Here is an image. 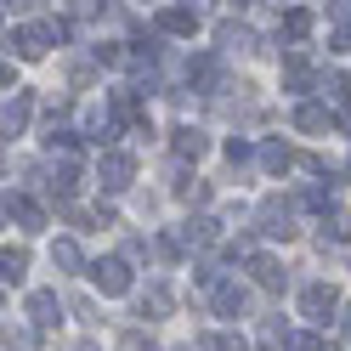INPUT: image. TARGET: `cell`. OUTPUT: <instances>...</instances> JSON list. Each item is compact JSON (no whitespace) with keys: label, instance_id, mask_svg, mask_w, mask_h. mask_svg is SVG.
<instances>
[{"label":"cell","instance_id":"6da1fadb","mask_svg":"<svg viewBox=\"0 0 351 351\" xmlns=\"http://www.w3.org/2000/svg\"><path fill=\"white\" fill-rule=\"evenodd\" d=\"M335 306H340L335 283H306V289H300V317H312V323H328V317H335Z\"/></svg>","mask_w":351,"mask_h":351},{"label":"cell","instance_id":"7a4b0ae2","mask_svg":"<svg viewBox=\"0 0 351 351\" xmlns=\"http://www.w3.org/2000/svg\"><path fill=\"white\" fill-rule=\"evenodd\" d=\"M130 176H136L130 153H102V165H97V182H102V193H125V187H130Z\"/></svg>","mask_w":351,"mask_h":351},{"label":"cell","instance_id":"3957f363","mask_svg":"<svg viewBox=\"0 0 351 351\" xmlns=\"http://www.w3.org/2000/svg\"><path fill=\"white\" fill-rule=\"evenodd\" d=\"M261 232H267V238H283V244L295 238V215H289L283 199H267V204H261Z\"/></svg>","mask_w":351,"mask_h":351},{"label":"cell","instance_id":"277c9868","mask_svg":"<svg viewBox=\"0 0 351 351\" xmlns=\"http://www.w3.org/2000/svg\"><path fill=\"white\" fill-rule=\"evenodd\" d=\"M91 283H97L102 295H125V289H130V267H125V261H97V267H91Z\"/></svg>","mask_w":351,"mask_h":351},{"label":"cell","instance_id":"5b68a950","mask_svg":"<svg viewBox=\"0 0 351 351\" xmlns=\"http://www.w3.org/2000/svg\"><path fill=\"white\" fill-rule=\"evenodd\" d=\"M6 221H23V232H40V204L34 199H23V193H6Z\"/></svg>","mask_w":351,"mask_h":351},{"label":"cell","instance_id":"8992f818","mask_svg":"<svg viewBox=\"0 0 351 351\" xmlns=\"http://www.w3.org/2000/svg\"><path fill=\"white\" fill-rule=\"evenodd\" d=\"M244 289H238V283H215V312H221V317H238V312H244Z\"/></svg>","mask_w":351,"mask_h":351},{"label":"cell","instance_id":"52a82bcc","mask_svg":"<svg viewBox=\"0 0 351 351\" xmlns=\"http://www.w3.org/2000/svg\"><path fill=\"white\" fill-rule=\"evenodd\" d=\"M250 272H255L261 289H283V267H278L272 255H255V261H250Z\"/></svg>","mask_w":351,"mask_h":351},{"label":"cell","instance_id":"ba28073f","mask_svg":"<svg viewBox=\"0 0 351 351\" xmlns=\"http://www.w3.org/2000/svg\"><path fill=\"white\" fill-rule=\"evenodd\" d=\"M57 312H62V306H57V295H46V289H40V295H29V317H34L40 328H51V323H57Z\"/></svg>","mask_w":351,"mask_h":351},{"label":"cell","instance_id":"9c48e42d","mask_svg":"<svg viewBox=\"0 0 351 351\" xmlns=\"http://www.w3.org/2000/svg\"><path fill=\"white\" fill-rule=\"evenodd\" d=\"M23 125H29V91H17V97L6 102V136H17Z\"/></svg>","mask_w":351,"mask_h":351},{"label":"cell","instance_id":"30bf717a","mask_svg":"<svg viewBox=\"0 0 351 351\" xmlns=\"http://www.w3.org/2000/svg\"><path fill=\"white\" fill-rule=\"evenodd\" d=\"M204 130H176V153H182V159H204Z\"/></svg>","mask_w":351,"mask_h":351},{"label":"cell","instance_id":"8fae6325","mask_svg":"<svg viewBox=\"0 0 351 351\" xmlns=\"http://www.w3.org/2000/svg\"><path fill=\"white\" fill-rule=\"evenodd\" d=\"M23 272H29V255H23V250H6V255H0V278H6V283H23Z\"/></svg>","mask_w":351,"mask_h":351},{"label":"cell","instance_id":"7c38bea8","mask_svg":"<svg viewBox=\"0 0 351 351\" xmlns=\"http://www.w3.org/2000/svg\"><path fill=\"white\" fill-rule=\"evenodd\" d=\"M51 261H57L62 272H80V244H74V238H57V244H51Z\"/></svg>","mask_w":351,"mask_h":351},{"label":"cell","instance_id":"4fadbf2b","mask_svg":"<svg viewBox=\"0 0 351 351\" xmlns=\"http://www.w3.org/2000/svg\"><path fill=\"white\" fill-rule=\"evenodd\" d=\"M170 312V289H165V283H153V289L142 295V317H165Z\"/></svg>","mask_w":351,"mask_h":351},{"label":"cell","instance_id":"5bb4252c","mask_svg":"<svg viewBox=\"0 0 351 351\" xmlns=\"http://www.w3.org/2000/svg\"><path fill=\"white\" fill-rule=\"evenodd\" d=\"M323 238L346 244V238H351V215H346V210H328V215H323Z\"/></svg>","mask_w":351,"mask_h":351},{"label":"cell","instance_id":"9a60e30c","mask_svg":"<svg viewBox=\"0 0 351 351\" xmlns=\"http://www.w3.org/2000/svg\"><path fill=\"white\" fill-rule=\"evenodd\" d=\"M289 159H295V153L283 147V142H267V147H261V165H267V170H289Z\"/></svg>","mask_w":351,"mask_h":351},{"label":"cell","instance_id":"2e32d148","mask_svg":"<svg viewBox=\"0 0 351 351\" xmlns=\"http://www.w3.org/2000/svg\"><path fill=\"white\" fill-rule=\"evenodd\" d=\"M159 23H165L170 34H193V29H199V17H193V12H165Z\"/></svg>","mask_w":351,"mask_h":351},{"label":"cell","instance_id":"e0dca14e","mask_svg":"<svg viewBox=\"0 0 351 351\" xmlns=\"http://www.w3.org/2000/svg\"><path fill=\"white\" fill-rule=\"evenodd\" d=\"M295 125H300V130H323V125H328V114H323L317 102H306L300 114H295Z\"/></svg>","mask_w":351,"mask_h":351},{"label":"cell","instance_id":"ac0fdd59","mask_svg":"<svg viewBox=\"0 0 351 351\" xmlns=\"http://www.w3.org/2000/svg\"><path fill=\"white\" fill-rule=\"evenodd\" d=\"M204 351H250L238 335H204Z\"/></svg>","mask_w":351,"mask_h":351},{"label":"cell","instance_id":"d6986e66","mask_svg":"<svg viewBox=\"0 0 351 351\" xmlns=\"http://www.w3.org/2000/svg\"><path fill=\"white\" fill-rule=\"evenodd\" d=\"M306 29H312V17H306V12H289V17H283V34H289V40H306Z\"/></svg>","mask_w":351,"mask_h":351},{"label":"cell","instance_id":"ffe728a7","mask_svg":"<svg viewBox=\"0 0 351 351\" xmlns=\"http://www.w3.org/2000/svg\"><path fill=\"white\" fill-rule=\"evenodd\" d=\"M283 351H323V340H317V335H289Z\"/></svg>","mask_w":351,"mask_h":351},{"label":"cell","instance_id":"44dd1931","mask_svg":"<svg viewBox=\"0 0 351 351\" xmlns=\"http://www.w3.org/2000/svg\"><path fill=\"white\" fill-rule=\"evenodd\" d=\"M6 351H34V335H29V328H17V335H6Z\"/></svg>","mask_w":351,"mask_h":351},{"label":"cell","instance_id":"7402d4cb","mask_svg":"<svg viewBox=\"0 0 351 351\" xmlns=\"http://www.w3.org/2000/svg\"><path fill=\"white\" fill-rule=\"evenodd\" d=\"M227 159H232V165H244V159H250V142H238V136H232V142H227Z\"/></svg>","mask_w":351,"mask_h":351},{"label":"cell","instance_id":"603a6c76","mask_svg":"<svg viewBox=\"0 0 351 351\" xmlns=\"http://www.w3.org/2000/svg\"><path fill=\"white\" fill-rule=\"evenodd\" d=\"M340 328H346V335H351V306H346V323H340Z\"/></svg>","mask_w":351,"mask_h":351},{"label":"cell","instance_id":"cb8c5ba5","mask_svg":"<svg viewBox=\"0 0 351 351\" xmlns=\"http://www.w3.org/2000/svg\"><path fill=\"white\" fill-rule=\"evenodd\" d=\"M85 351H97V346H85Z\"/></svg>","mask_w":351,"mask_h":351},{"label":"cell","instance_id":"d4e9b609","mask_svg":"<svg viewBox=\"0 0 351 351\" xmlns=\"http://www.w3.org/2000/svg\"><path fill=\"white\" fill-rule=\"evenodd\" d=\"M346 176H351V165H346Z\"/></svg>","mask_w":351,"mask_h":351}]
</instances>
